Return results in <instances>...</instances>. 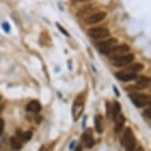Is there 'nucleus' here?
I'll use <instances>...</instances> for the list:
<instances>
[{
    "label": "nucleus",
    "instance_id": "412c9836",
    "mask_svg": "<svg viewBox=\"0 0 151 151\" xmlns=\"http://www.w3.org/2000/svg\"><path fill=\"white\" fill-rule=\"evenodd\" d=\"M2 27H3V29H4V31H5V32H7V33H8L9 31H10V26H9L8 23L4 22L3 24H2Z\"/></svg>",
    "mask_w": 151,
    "mask_h": 151
},
{
    "label": "nucleus",
    "instance_id": "5701e85b",
    "mask_svg": "<svg viewBox=\"0 0 151 151\" xmlns=\"http://www.w3.org/2000/svg\"><path fill=\"white\" fill-rule=\"evenodd\" d=\"M74 151H82V147L81 146H77L76 149H75Z\"/></svg>",
    "mask_w": 151,
    "mask_h": 151
},
{
    "label": "nucleus",
    "instance_id": "20e7f679",
    "mask_svg": "<svg viewBox=\"0 0 151 151\" xmlns=\"http://www.w3.org/2000/svg\"><path fill=\"white\" fill-rule=\"evenodd\" d=\"M134 60V55L132 53H126L123 55H119L113 58V64L114 66L123 67L129 64Z\"/></svg>",
    "mask_w": 151,
    "mask_h": 151
},
{
    "label": "nucleus",
    "instance_id": "aec40b11",
    "mask_svg": "<svg viewBox=\"0 0 151 151\" xmlns=\"http://www.w3.org/2000/svg\"><path fill=\"white\" fill-rule=\"evenodd\" d=\"M144 117H146V118H148V119L151 118V108H147L146 110H145Z\"/></svg>",
    "mask_w": 151,
    "mask_h": 151
},
{
    "label": "nucleus",
    "instance_id": "bb28decb",
    "mask_svg": "<svg viewBox=\"0 0 151 151\" xmlns=\"http://www.w3.org/2000/svg\"><path fill=\"white\" fill-rule=\"evenodd\" d=\"M75 2H84V1H88V0H74Z\"/></svg>",
    "mask_w": 151,
    "mask_h": 151
},
{
    "label": "nucleus",
    "instance_id": "6e6552de",
    "mask_svg": "<svg viewBox=\"0 0 151 151\" xmlns=\"http://www.w3.org/2000/svg\"><path fill=\"white\" fill-rule=\"evenodd\" d=\"M107 16V13L104 12V11H99V12H96L94 14L90 15L89 17H87L85 19V23L88 25L90 24H96V23H99L101 21H103L104 19L106 18Z\"/></svg>",
    "mask_w": 151,
    "mask_h": 151
},
{
    "label": "nucleus",
    "instance_id": "f03ea898",
    "mask_svg": "<svg viewBox=\"0 0 151 151\" xmlns=\"http://www.w3.org/2000/svg\"><path fill=\"white\" fill-rule=\"evenodd\" d=\"M83 111H84V98L82 95H79L75 100L73 104V109H72V114H73L74 121H77L81 117Z\"/></svg>",
    "mask_w": 151,
    "mask_h": 151
},
{
    "label": "nucleus",
    "instance_id": "cd10ccee",
    "mask_svg": "<svg viewBox=\"0 0 151 151\" xmlns=\"http://www.w3.org/2000/svg\"><path fill=\"white\" fill-rule=\"evenodd\" d=\"M39 151H45V146H41V148H40V150Z\"/></svg>",
    "mask_w": 151,
    "mask_h": 151
},
{
    "label": "nucleus",
    "instance_id": "4be33fe9",
    "mask_svg": "<svg viewBox=\"0 0 151 151\" xmlns=\"http://www.w3.org/2000/svg\"><path fill=\"white\" fill-rule=\"evenodd\" d=\"M3 129H4V119H0V135L3 132Z\"/></svg>",
    "mask_w": 151,
    "mask_h": 151
},
{
    "label": "nucleus",
    "instance_id": "1a4fd4ad",
    "mask_svg": "<svg viewBox=\"0 0 151 151\" xmlns=\"http://www.w3.org/2000/svg\"><path fill=\"white\" fill-rule=\"evenodd\" d=\"M116 76L119 80H122L124 82H129L132 81L136 78V74L131 73V72H127V71H123V72H117Z\"/></svg>",
    "mask_w": 151,
    "mask_h": 151
},
{
    "label": "nucleus",
    "instance_id": "423d86ee",
    "mask_svg": "<svg viewBox=\"0 0 151 151\" xmlns=\"http://www.w3.org/2000/svg\"><path fill=\"white\" fill-rule=\"evenodd\" d=\"M116 43H117L116 39H114V38L108 39V40L103 41H101V43H99L98 46H97V48H98L99 51H100L101 53L107 54V55H108V54L110 53L111 49L113 48V46H114V45Z\"/></svg>",
    "mask_w": 151,
    "mask_h": 151
},
{
    "label": "nucleus",
    "instance_id": "a878e982",
    "mask_svg": "<svg viewBox=\"0 0 151 151\" xmlns=\"http://www.w3.org/2000/svg\"><path fill=\"white\" fill-rule=\"evenodd\" d=\"M41 119V116H38V118H37V122H38V123H40Z\"/></svg>",
    "mask_w": 151,
    "mask_h": 151
},
{
    "label": "nucleus",
    "instance_id": "2eb2a0df",
    "mask_svg": "<svg viewBox=\"0 0 151 151\" xmlns=\"http://www.w3.org/2000/svg\"><path fill=\"white\" fill-rule=\"evenodd\" d=\"M10 143H11V146L13 149L16 151H19V150H21V148H22V144L20 143L19 139L15 136H13L10 138Z\"/></svg>",
    "mask_w": 151,
    "mask_h": 151
},
{
    "label": "nucleus",
    "instance_id": "f3484780",
    "mask_svg": "<svg viewBox=\"0 0 151 151\" xmlns=\"http://www.w3.org/2000/svg\"><path fill=\"white\" fill-rule=\"evenodd\" d=\"M119 112H121V105H119L118 102H114L113 108H112V114H113L114 119V117H116L117 114H119Z\"/></svg>",
    "mask_w": 151,
    "mask_h": 151
},
{
    "label": "nucleus",
    "instance_id": "f257e3e1",
    "mask_svg": "<svg viewBox=\"0 0 151 151\" xmlns=\"http://www.w3.org/2000/svg\"><path fill=\"white\" fill-rule=\"evenodd\" d=\"M123 144L126 147V151H134L136 147V141H135L134 134L132 132L131 129L127 127L124 132V139Z\"/></svg>",
    "mask_w": 151,
    "mask_h": 151
},
{
    "label": "nucleus",
    "instance_id": "7ed1b4c3",
    "mask_svg": "<svg viewBox=\"0 0 151 151\" xmlns=\"http://www.w3.org/2000/svg\"><path fill=\"white\" fill-rule=\"evenodd\" d=\"M129 97H131L132 103H133L137 108L145 107L150 103V97L145 94H137V93H134V94L129 95Z\"/></svg>",
    "mask_w": 151,
    "mask_h": 151
},
{
    "label": "nucleus",
    "instance_id": "c85d7f7f",
    "mask_svg": "<svg viewBox=\"0 0 151 151\" xmlns=\"http://www.w3.org/2000/svg\"><path fill=\"white\" fill-rule=\"evenodd\" d=\"M1 108H2V107H0V111H1Z\"/></svg>",
    "mask_w": 151,
    "mask_h": 151
},
{
    "label": "nucleus",
    "instance_id": "ddd939ff",
    "mask_svg": "<svg viewBox=\"0 0 151 151\" xmlns=\"http://www.w3.org/2000/svg\"><path fill=\"white\" fill-rule=\"evenodd\" d=\"M94 123H95V129L99 133H102L104 131V121H103V117L101 114H97L94 119Z\"/></svg>",
    "mask_w": 151,
    "mask_h": 151
},
{
    "label": "nucleus",
    "instance_id": "c756f323",
    "mask_svg": "<svg viewBox=\"0 0 151 151\" xmlns=\"http://www.w3.org/2000/svg\"><path fill=\"white\" fill-rule=\"evenodd\" d=\"M0 100H1V97H0Z\"/></svg>",
    "mask_w": 151,
    "mask_h": 151
},
{
    "label": "nucleus",
    "instance_id": "dca6fc26",
    "mask_svg": "<svg viewBox=\"0 0 151 151\" xmlns=\"http://www.w3.org/2000/svg\"><path fill=\"white\" fill-rule=\"evenodd\" d=\"M143 69V65L141 63H135L133 64V65L127 67V68L126 69V71L127 72H131V73H135L136 71H140V70Z\"/></svg>",
    "mask_w": 151,
    "mask_h": 151
},
{
    "label": "nucleus",
    "instance_id": "9b49d317",
    "mask_svg": "<svg viewBox=\"0 0 151 151\" xmlns=\"http://www.w3.org/2000/svg\"><path fill=\"white\" fill-rule=\"evenodd\" d=\"M114 123H116V126H114V131L116 132H119L122 131L124 124V122H126V119H124V114H118L116 117H114Z\"/></svg>",
    "mask_w": 151,
    "mask_h": 151
},
{
    "label": "nucleus",
    "instance_id": "b1692460",
    "mask_svg": "<svg viewBox=\"0 0 151 151\" xmlns=\"http://www.w3.org/2000/svg\"><path fill=\"white\" fill-rule=\"evenodd\" d=\"M74 144H75V142H74V141H73V142H71V144H70V147H69V148H70V150L73 149V145H74Z\"/></svg>",
    "mask_w": 151,
    "mask_h": 151
},
{
    "label": "nucleus",
    "instance_id": "9d476101",
    "mask_svg": "<svg viewBox=\"0 0 151 151\" xmlns=\"http://www.w3.org/2000/svg\"><path fill=\"white\" fill-rule=\"evenodd\" d=\"M82 140L83 143H84L86 148H92L94 146V139H93L92 136V132H91V129H88L82 135Z\"/></svg>",
    "mask_w": 151,
    "mask_h": 151
},
{
    "label": "nucleus",
    "instance_id": "39448f33",
    "mask_svg": "<svg viewBox=\"0 0 151 151\" xmlns=\"http://www.w3.org/2000/svg\"><path fill=\"white\" fill-rule=\"evenodd\" d=\"M87 34L92 39H104V38H108L110 36V31L103 27L91 28L89 29Z\"/></svg>",
    "mask_w": 151,
    "mask_h": 151
},
{
    "label": "nucleus",
    "instance_id": "6ab92c4d",
    "mask_svg": "<svg viewBox=\"0 0 151 151\" xmlns=\"http://www.w3.org/2000/svg\"><path fill=\"white\" fill-rule=\"evenodd\" d=\"M56 26H57V28H58V30L60 31V32L63 34L64 36H66V37H70V35H69V33L67 32L66 30H64V28L62 27V26L60 24H58V23H56Z\"/></svg>",
    "mask_w": 151,
    "mask_h": 151
},
{
    "label": "nucleus",
    "instance_id": "0eeeda50",
    "mask_svg": "<svg viewBox=\"0 0 151 151\" xmlns=\"http://www.w3.org/2000/svg\"><path fill=\"white\" fill-rule=\"evenodd\" d=\"M129 51V46L126 45V44H123V45H119V46H114L113 48L111 49L110 53L108 54L109 56H111L112 58L119 55H123V54H126V53Z\"/></svg>",
    "mask_w": 151,
    "mask_h": 151
},
{
    "label": "nucleus",
    "instance_id": "4468645a",
    "mask_svg": "<svg viewBox=\"0 0 151 151\" xmlns=\"http://www.w3.org/2000/svg\"><path fill=\"white\" fill-rule=\"evenodd\" d=\"M27 110L29 112H32V113H39L41 110V106L38 101H32L28 104Z\"/></svg>",
    "mask_w": 151,
    "mask_h": 151
},
{
    "label": "nucleus",
    "instance_id": "393cba45",
    "mask_svg": "<svg viewBox=\"0 0 151 151\" xmlns=\"http://www.w3.org/2000/svg\"><path fill=\"white\" fill-rule=\"evenodd\" d=\"M114 91H116V94H117V96H119V91H118V89H117L116 87H114Z\"/></svg>",
    "mask_w": 151,
    "mask_h": 151
},
{
    "label": "nucleus",
    "instance_id": "a211bd4d",
    "mask_svg": "<svg viewBox=\"0 0 151 151\" xmlns=\"http://www.w3.org/2000/svg\"><path fill=\"white\" fill-rule=\"evenodd\" d=\"M32 136H33L32 131H26V132H24V133H22V135H21V138L23 139V141L27 142L31 138H32Z\"/></svg>",
    "mask_w": 151,
    "mask_h": 151
},
{
    "label": "nucleus",
    "instance_id": "f8f14e48",
    "mask_svg": "<svg viewBox=\"0 0 151 151\" xmlns=\"http://www.w3.org/2000/svg\"><path fill=\"white\" fill-rule=\"evenodd\" d=\"M136 86L138 88H146L150 84V79L147 76L144 75H140V76H136Z\"/></svg>",
    "mask_w": 151,
    "mask_h": 151
}]
</instances>
